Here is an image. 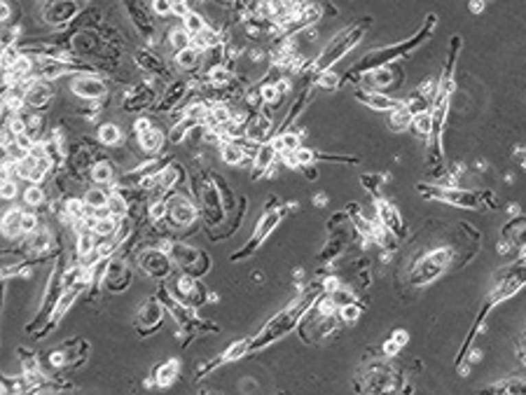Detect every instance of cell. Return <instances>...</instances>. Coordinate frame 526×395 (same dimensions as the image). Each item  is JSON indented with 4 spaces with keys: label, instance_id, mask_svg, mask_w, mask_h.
<instances>
[{
    "label": "cell",
    "instance_id": "cell-1",
    "mask_svg": "<svg viewBox=\"0 0 526 395\" xmlns=\"http://www.w3.org/2000/svg\"><path fill=\"white\" fill-rule=\"evenodd\" d=\"M461 36H454L452 43H449V52H447V61L442 66V75L437 80V91L435 98L431 103V113H433V136L428 138V153H431V164H433V173H444L442 166V133H444V124H447L449 117V108H452V96L456 89V80H454V71H456V61H459V52H461Z\"/></svg>",
    "mask_w": 526,
    "mask_h": 395
},
{
    "label": "cell",
    "instance_id": "cell-2",
    "mask_svg": "<svg viewBox=\"0 0 526 395\" xmlns=\"http://www.w3.org/2000/svg\"><path fill=\"white\" fill-rule=\"evenodd\" d=\"M323 293H325V288H323V278L321 281L309 283L297 297L288 302L279 313H274V318H269L258 335H253V353L262 351L264 346H271L274 341H279L286 335H290L295 328H299V323L304 321L306 313L314 309V304L319 302Z\"/></svg>",
    "mask_w": 526,
    "mask_h": 395
},
{
    "label": "cell",
    "instance_id": "cell-3",
    "mask_svg": "<svg viewBox=\"0 0 526 395\" xmlns=\"http://www.w3.org/2000/svg\"><path fill=\"white\" fill-rule=\"evenodd\" d=\"M435 26H437V14H428V16H426V21H424V26H421L412 38L402 40V43L384 45V47H374V49L365 52V54L361 56V61H356L354 66H351L349 71L342 75V84L356 82V80H361L363 75L369 73V71H374V68L389 66V63H396L398 59H404V56H409L414 49H419L421 45H424L426 40L433 36Z\"/></svg>",
    "mask_w": 526,
    "mask_h": 395
},
{
    "label": "cell",
    "instance_id": "cell-4",
    "mask_svg": "<svg viewBox=\"0 0 526 395\" xmlns=\"http://www.w3.org/2000/svg\"><path fill=\"white\" fill-rule=\"evenodd\" d=\"M369 26H372V19H369V16H365V19H361V21H354V24H349V26L344 28V31H339L337 36H334L330 43L323 47V52H321L319 56H314L311 61H306L304 68L299 73H302L304 78L314 80V78H319L321 73L332 71L334 63L342 61L344 56L349 54V52L354 49L358 43H361Z\"/></svg>",
    "mask_w": 526,
    "mask_h": 395
},
{
    "label": "cell",
    "instance_id": "cell-5",
    "mask_svg": "<svg viewBox=\"0 0 526 395\" xmlns=\"http://www.w3.org/2000/svg\"><path fill=\"white\" fill-rule=\"evenodd\" d=\"M424 199L428 201H440L444 206L464 208V211H487V208H496L494 194L487 190H466L459 185H447V183H421L416 185Z\"/></svg>",
    "mask_w": 526,
    "mask_h": 395
},
{
    "label": "cell",
    "instance_id": "cell-6",
    "mask_svg": "<svg viewBox=\"0 0 526 395\" xmlns=\"http://www.w3.org/2000/svg\"><path fill=\"white\" fill-rule=\"evenodd\" d=\"M456 262V248L454 246H437L431 251L421 253L419 258H414L412 267L407 271V281L414 288H424L435 283L437 278L444 276L447 271L454 269Z\"/></svg>",
    "mask_w": 526,
    "mask_h": 395
},
{
    "label": "cell",
    "instance_id": "cell-7",
    "mask_svg": "<svg viewBox=\"0 0 526 395\" xmlns=\"http://www.w3.org/2000/svg\"><path fill=\"white\" fill-rule=\"evenodd\" d=\"M356 388L361 393H409L414 391L412 383L402 379V374L386 360H374L358 372Z\"/></svg>",
    "mask_w": 526,
    "mask_h": 395
},
{
    "label": "cell",
    "instance_id": "cell-8",
    "mask_svg": "<svg viewBox=\"0 0 526 395\" xmlns=\"http://www.w3.org/2000/svg\"><path fill=\"white\" fill-rule=\"evenodd\" d=\"M192 185H194V199H196V204H199V213H201V220H204L206 229L225 225V220H227L229 213H227V208H225L220 190H218L211 171H204V168H201V171L192 178Z\"/></svg>",
    "mask_w": 526,
    "mask_h": 395
},
{
    "label": "cell",
    "instance_id": "cell-9",
    "mask_svg": "<svg viewBox=\"0 0 526 395\" xmlns=\"http://www.w3.org/2000/svg\"><path fill=\"white\" fill-rule=\"evenodd\" d=\"M161 248L171 255V260L176 262V269L181 271V274L204 278L213 267L211 255L196 246H190V243H185V241L166 239V241H161Z\"/></svg>",
    "mask_w": 526,
    "mask_h": 395
},
{
    "label": "cell",
    "instance_id": "cell-10",
    "mask_svg": "<svg viewBox=\"0 0 526 395\" xmlns=\"http://www.w3.org/2000/svg\"><path fill=\"white\" fill-rule=\"evenodd\" d=\"M286 211H288V208L283 206V204H279V199H276V196H271L269 206L264 208V213L260 216L255 229H253L251 239H248V243H246L244 248H239L236 253H232V258H229V260H232V262H241V260L253 258V255L260 251V246H262V243L271 236V232H274L281 225V220L286 218Z\"/></svg>",
    "mask_w": 526,
    "mask_h": 395
},
{
    "label": "cell",
    "instance_id": "cell-11",
    "mask_svg": "<svg viewBox=\"0 0 526 395\" xmlns=\"http://www.w3.org/2000/svg\"><path fill=\"white\" fill-rule=\"evenodd\" d=\"M63 271H66V262H63L61 258H56V262H54V267H52V271L47 276V283H45V293H43V302H40V309L36 313V318L26 325V332H36V330H40L45 323L49 321L52 311L56 309L59 300L63 297V293H66Z\"/></svg>",
    "mask_w": 526,
    "mask_h": 395
},
{
    "label": "cell",
    "instance_id": "cell-12",
    "mask_svg": "<svg viewBox=\"0 0 526 395\" xmlns=\"http://www.w3.org/2000/svg\"><path fill=\"white\" fill-rule=\"evenodd\" d=\"M138 269L146 276L155 278V281H169L176 271V262L171 260V255L164 251L161 246H148L136 255Z\"/></svg>",
    "mask_w": 526,
    "mask_h": 395
},
{
    "label": "cell",
    "instance_id": "cell-13",
    "mask_svg": "<svg viewBox=\"0 0 526 395\" xmlns=\"http://www.w3.org/2000/svg\"><path fill=\"white\" fill-rule=\"evenodd\" d=\"M82 12V0H43L40 3V19L52 28L73 26Z\"/></svg>",
    "mask_w": 526,
    "mask_h": 395
},
{
    "label": "cell",
    "instance_id": "cell-14",
    "mask_svg": "<svg viewBox=\"0 0 526 395\" xmlns=\"http://www.w3.org/2000/svg\"><path fill=\"white\" fill-rule=\"evenodd\" d=\"M166 204H169V223L178 229L192 227V225H196V220L201 218L196 199L185 194V192H178V190L169 192V194H166Z\"/></svg>",
    "mask_w": 526,
    "mask_h": 395
},
{
    "label": "cell",
    "instance_id": "cell-15",
    "mask_svg": "<svg viewBox=\"0 0 526 395\" xmlns=\"http://www.w3.org/2000/svg\"><path fill=\"white\" fill-rule=\"evenodd\" d=\"M169 288L183 304L192 306V309H201L208 302V297H211V293H208V288L201 283V278L190 276V274L176 276V281L169 283Z\"/></svg>",
    "mask_w": 526,
    "mask_h": 395
},
{
    "label": "cell",
    "instance_id": "cell-16",
    "mask_svg": "<svg viewBox=\"0 0 526 395\" xmlns=\"http://www.w3.org/2000/svg\"><path fill=\"white\" fill-rule=\"evenodd\" d=\"M164 316H166V309H164V304H161V300L157 295H150L136 311L134 328H136L138 337H150L152 332H157L161 328V323H164Z\"/></svg>",
    "mask_w": 526,
    "mask_h": 395
},
{
    "label": "cell",
    "instance_id": "cell-17",
    "mask_svg": "<svg viewBox=\"0 0 526 395\" xmlns=\"http://www.w3.org/2000/svg\"><path fill=\"white\" fill-rule=\"evenodd\" d=\"M354 96L356 101H361L363 106H367L369 110H374V113H393V110L404 108V98L384 94V91L379 89H367V87H356Z\"/></svg>",
    "mask_w": 526,
    "mask_h": 395
},
{
    "label": "cell",
    "instance_id": "cell-18",
    "mask_svg": "<svg viewBox=\"0 0 526 395\" xmlns=\"http://www.w3.org/2000/svg\"><path fill=\"white\" fill-rule=\"evenodd\" d=\"M374 213H377L379 223L389 232H393L398 239H404V236H407V225H404L402 213L396 201L386 199V196H377V199H374Z\"/></svg>",
    "mask_w": 526,
    "mask_h": 395
},
{
    "label": "cell",
    "instance_id": "cell-19",
    "mask_svg": "<svg viewBox=\"0 0 526 395\" xmlns=\"http://www.w3.org/2000/svg\"><path fill=\"white\" fill-rule=\"evenodd\" d=\"M131 281H134V269L131 264L126 262L124 258H111V264H108V271H106V281H103V288L113 295H119L124 290H129Z\"/></svg>",
    "mask_w": 526,
    "mask_h": 395
},
{
    "label": "cell",
    "instance_id": "cell-20",
    "mask_svg": "<svg viewBox=\"0 0 526 395\" xmlns=\"http://www.w3.org/2000/svg\"><path fill=\"white\" fill-rule=\"evenodd\" d=\"M71 91L78 98H84V101H106L108 84L101 75L82 73L71 80Z\"/></svg>",
    "mask_w": 526,
    "mask_h": 395
},
{
    "label": "cell",
    "instance_id": "cell-21",
    "mask_svg": "<svg viewBox=\"0 0 526 395\" xmlns=\"http://www.w3.org/2000/svg\"><path fill=\"white\" fill-rule=\"evenodd\" d=\"M87 288H89V286H87V283H80V286L66 288V293H63V297L59 300V304H56V309L52 311L49 321L45 323L40 330H36V332H33V335H36V339H43V337H47V335L52 332V330H54L56 325H59V323L63 321V316H66V313L73 309V304H75V302H78V297L84 293Z\"/></svg>",
    "mask_w": 526,
    "mask_h": 395
},
{
    "label": "cell",
    "instance_id": "cell-22",
    "mask_svg": "<svg viewBox=\"0 0 526 395\" xmlns=\"http://www.w3.org/2000/svg\"><path fill=\"white\" fill-rule=\"evenodd\" d=\"M24 87V98H26V108L31 110H47L52 98H54V89L47 80H36V78H28L24 82H19Z\"/></svg>",
    "mask_w": 526,
    "mask_h": 395
},
{
    "label": "cell",
    "instance_id": "cell-23",
    "mask_svg": "<svg viewBox=\"0 0 526 395\" xmlns=\"http://www.w3.org/2000/svg\"><path fill=\"white\" fill-rule=\"evenodd\" d=\"M124 3V10L126 14H129L131 24L136 26V31L141 33L143 38L150 40L152 43L155 38V24H152V8L150 5H146L143 0H122Z\"/></svg>",
    "mask_w": 526,
    "mask_h": 395
},
{
    "label": "cell",
    "instance_id": "cell-24",
    "mask_svg": "<svg viewBox=\"0 0 526 395\" xmlns=\"http://www.w3.org/2000/svg\"><path fill=\"white\" fill-rule=\"evenodd\" d=\"M276 161H279V150L274 148V143L267 141V143L260 145L258 155L253 157V171H251L253 180H260V178L274 176Z\"/></svg>",
    "mask_w": 526,
    "mask_h": 395
},
{
    "label": "cell",
    "instance_id": "cell-25",
    "mask_svg": "<svg viewBox=\"0 0 526 395\" xmlns=\"http://www.w3.org/2000/svg\"><path fill=\"white\" fill-rule=\"evenodd\" d=\"M361 80H365L367 89H391L393 84H398L402 80V71L396 66V63H389V66H381V68H374V71H369L363 75Z\"/></svg>",
    "mask_w": 526,
    "mask_h": 395
},
{
    "label": "cell",
    "instance_id": "cell-26",
    "mask_svg": "<svg viewBox=\"0 0 526 395\" xmlns=\"http://www.w3.org/2000/svg\"><path fill=\"white\" fill-rule=\"evenodd\" d=\"M187 91H192V82H190V80H173V82L164 89V94H161L159 101L152 106V110L155 113H169V110H173L185 96H187Z\"/></svg>",
    "mask_w": 526,
    "mask_h": 395
},
{
    "label": "cell",
    "instance_id": "cell-27",
    "mask_svg": "<svg viewBox=\"0 0 526 395\" xmlns=\"http://www.w3.org/2000/svg\"><path fill=\"white\" fill-rule=\"evenodd\" d=\"M155 101V91H152V84L150 82H138L131 87L129 91L124 94V101H122V108L126 113H141L152 106Z\"/></svg>",
    "mask_w": 526,
    "mask_h": 395
},
{
    "label": "cell",
    "instance_id": "cell-28",
    "mask_svg": "<svg viewBox=\"0 0 526 395\" xmlns=\"http://www.w3.org/2000/svg\"><path fill=\"white\" fill-rule=\"evenodd\" d=\"M136 141H138V148H141L148 157H159L164 153V145L169 143V136H164V131L152 124V126H148L146 131H138Z\"/></svg>",
    "mask_w": 526,
    "mask_h": 395
},
{
    "label": "cell",
    "instance_id": "cell-29",
    "mask_svg": "<svg viewBox=\"0 0 526 395\" xmlns=\"http://www.w3.org/2000/svg\"><path fill=\"white\" fill-rule=\"evenodd\" d=\"M274 136V122H271V115H264L262 110H258L246 124V138L255 143H267Z\"/></svg>",
    "mask_w": 526,
    "mask_h": 395
},
{
    "label": "cell",
    "instance_id": "cell-30",
    "mask_svg": "<svg viewBox=\"0 0 526 395\" xmlns=\"http://www.w3.org/2000/svg\"><path fill=\"white\" fill-rule=\"evenodd\" d=\"M178 374H181V363L176 358H169L164 363H159L152 372V379L148 381V386H157V388H171L176 383Z\"/></svg>",
    "mask_w": 526,
    "mask_h": 395
},
{
    "label": "cell",
    "instance_id": "cell-31",
    "mask_svg": "<svg viewBox=\"0 0 526 395\" xmlns=\"http://www.w3.org/2000/svg\"><path fill=\"white\" fill-rule=\"evenodd\" d=\"M134 61H136V66L141 68V71H146L150 75H166L169 73L164 59H161L159 54H155L150 47H136L134 49Z\"/></svg>",
    "mask_w": 526,
    "mask_h": 395
},
{
    "label": "cell",
    "instance_id": "cell-32",
    "mask_svg": "<svg viewBox=\"0 0 526 395\" xmlns=\"http://www.w3.org/2000/svg\"><path fill=\"white\" fill-rule=\"evenodd\" d=\"M346 241H349V236H346V232L339 227V229H332V239L325 243V248L319 253V262L321 264H330L334 262V260L339 258V255L344 253L346 248Z\"/></svg>",
    "mask_w": 526,
    "mask_h": 395
},
{
    "label": "cell",
    "instance_id": "cell-33",
    "mask_svg": "<svg viewBox=\"0 0 526 395\" xmlns=\"http://www.w3.org/2000/svg\"><path fill=\"white\" fill-rule=\"evenodd\" d=\"M21 220H24V208H8L3 216V236L8 241H19L24 236L21 229Z\"/></svg>",
    "mask_w": 526,
    "mask_h": 395
},
{
    "label": "cell",
    "instance_id": "cell-34",
    "mask_svg": "<svg viewBox=\"0 0 526 395\" xmlns=\"http://www.w3.org/2000/svg\"><path fill=\"white\" fill-rule=\"evenodd\" d=\"M503 239H507L512 243V246L517 248H526V216H514L510 223L503 227Z\"/></svg>",
    "mask_w": 526,
    "mask_h": 395
},
{
    "label": "cell",
    "instance_id": "cell-35",
    "mask_svg": "<svg viewBox=\"0 0 526 395\" xmlns=\"http://www.w3.org/2000/svg\"><path fill=\"white\" fill-rule=\"evenodd\" d=\"M253 353V337H246V339H236V341H232L225 351L220 353V363L222 365H229V363H236V360H241V358H246V356H251Z\"/></svg>",
    "mask_w": 526,
    "mask_h": 395
},
{
    "label": "cell",
    "instance_id": "cell-36",
    "mask_svg": "<svg viewBox=\"0 0 526 395\" xmlns=\"http://www.w3.org/2000/svg\"><path fill=\"white\" fill-rule=\"evenodd\" d=\"M89 180L94 185H115L117 180V173H115V164L111 159H98L89 171Z\"/></svg>",
    "mask_w": 526,
    "mask_h": 395
},
{
    "label": "cell",
    "instance_id": "cell-37",
    "mask_svg": "<svg viewBox=\"0 0 526 395\" xmlns=\"http://www.w3.org/2000/svg\"><path fill=\"white\" fill-rule=\"evenodd\" d=\"M199 124H204V122H199V120H194V117H187V115H181V120H178L176 124L171 126V131H169V143L171 145L183 143L185 138H187L190 133H192Z\"/></svg>",
    "mask_w": 526,
    "mask_h": 395
},
{
    "label": "cell",
    "instance_id": "cell-38",
    "mask_svg": "<svg viewBox=\"0 0 526 395\" xmlns=\"http://www.w3.org/2000/svg\"><path fill=\"white\" fill-rule=\"evenodd\" d=\"M218 150H220V159L227 166H241L248 159L246 150L241 148V143H236V141H225V143L218 145Z\"/></svg>",
    "mask_w": 526,
    "mask_h": 395
},
{
    "label": "cell",
    "instance_id": "cell-39",
    "mask_svg": "<svg viewBox=\"0 0 526 395\" xmlns=\"http://www.w3.org/2000/svg\"><path fill=\"white\" fill-rule=\"evenodd\" d=\"M122 138L124 133L115 122H106V124H101L96 129V141L101 143L103 148H117V145L122 143Z\"/></svg>",
    "mask_w": 526,
    "mask_h": 395
},
{
    "label": "cell",
    "instance_id": "cell-40",
    "mask_svg": "<svg viewBox=\"0 0 526 395\" xmlns=\"http://www.w3.org/2000/svg\"><path fill=\"white\" fill-rule=\"evenodd\" d=\"M271 143H274V148L279 150V157L288 155V153H293V150H297L299 145H302V133H297V131L274 133V136H271Z\"/></svg>",
    "mask_w": 526,
    "mask_h": 395
},
{
    "label": "cell",
    "instance_id": "cell-41",
    "mask_svg": "<svg viewBox=\"0 0 526 395\" xmlns=\"http://www.w3.org/2000/svg\"><path fill=\"white\" fill-rule=\"evenodd\" d=\"M0 391H3L5 395H16V393H33V383L28 381V376L21 372V376H3V381H0Z\"/></svg>",
    "mask_w": 526,
    "mask_h": 395
},
{
    "label": "cell",
    "instance_id": "cell-42",
    "mask_svg": "<svg viewBox=\"0 0 526 395\" xmlns=\"http://www.w3.org/2000/svg\"><path fill=\"white\" fill-rule=\"evenodd\" d=\"M108 213L115 218H122V220L129 218V213H131V204L126 201V196L117 188H113L111 196H108Z\"/></svg>",
    "mask_w": 526,
    "mask_h": 395
},
{
    "label": "cell",
    "instance_id": "cell-43",
    "mask_svg": "<svg viewBox=\"0 0 526 395\" xmlns=\"http://www.w3.org/2000/svg\"><path fill=\"white\" fill-rule=\"evenodd\" d=\"M108 196H111V192L103 190L101 185H94V188H89L84 192V204L89 206V213L94 211H103V208H108Z\"/></svg>",
    "mask_w": 526,
    "mask_h": 395
},
{
    "label": "cell",
    "instance_id": "cell-44",
    "mask_svg": "<svg viewBox=\"0 0 526 395\" xmlns=\"http://www.w3.org/2000/svg\"><path fill=\"white\" fill-rule=\"evenodd\" d=\"M124 220L122 218H115V216H103L96 220V227H94V234L98 236V239H111V236H115L119 232V227H122Z\"/></svg>",
    "mask_w": 526,
    "mask_h": 395
},
{
    "label": "cell",
    "instance_id": "cell-45",
    "mask_svg": "<svg viewBox=\"0 0 526 395\" xmlns=\"http://www.w3.org/2000/svg\"><path fill=\"white\" fill-rule=\"evenodd\" d=\"M199 63H201V52L196 47H187L183 52H176V66L183 68V71L194 73L196 68H199Z\"/></svg>",
    "mask_w": 526,
    "mask_h": 395
},
{
    "label": "cell",
    "instance_id": "cell-46",
    "mask_svg": "<svg viewBox=\"0 0 526 395\" xmlns=\"http://www.w3.org/2000/svg\"><path fill=\"white\" fill-rule=\"evenodd\" d=\"M409 341V335L407 330H396V332H391L389 339L384 341V346H381V353H384L386 358H393L400 353V348Z\"/></svg>",
    "mask_w": 526,
    "mask_h": 395
},
{
    "label": "cell",
    "instance_id": "cell-47",
    "mask_svg": "<svg viewBox=\"0 0 526 395\" xmlns=\"http://www.w3.org/2000/svg\"><path fill=\"white\" fill-rule=\"evenodd\" d=\"M412 133H416L419 138H428L433 136V113L424 110V113H416L412 120Z\"/></svg>",
    "mask_w": 526,
    "mask_h": 395
},
{
    "label": "cell",
    "instance_id": "cell-48",
    "mask_svg": "<svg viewBox=\"0 0 526 395\" xmlns=\"http://www.w3.org/2000/svg\"><path fill=\"white\" fill-rule=\"evenodd\" d=\"M412 120H414V115L409 113L407 108H400V110H393V113H389V124L396 133L412 129Z\"/></svg>",
    "mask_w": 526,
    "mask_h": 395
},
{
    "label": "cell",
    "instance_id": "cell-49",
    "mask_svg": "<svg viewBox=\"0 0 526 395\" xmlns=\"http://www.w3.org/2000/svg\"><path fill=\"white\" fill-rule=\"evenodd\" d=\"M211 176H213V180H216L218 190H220V196H222V201H225V208H227V213H232L239 201L234 199V192H232V188H229L227 178L220 176V173H216V171H211Z\"/></svg>",
    "mask_w": 526,
    "mask_h": 395
},
{
    "label": "cell",
    "instance_id": "cell-50",
    "mask_svg": "<svg viewBox=\"0 0 526 395\" xmlns=\"http://www.w3.org/2000/svg\"><path fill=\"white\" fill-rule=\"evenodd\" d=\"M487 393H526V381L517 379V376H512V379H503L499 383H491L487 388Z\"/></svg>",
    "mask_w": 526,
    "mask_h": 395
},
{
    "label": "cell",
    "instance_id": "cell-51",
    "mask_svg": "<svg viewBox=\"0 0 526 395\" xmlns=\"http://www.w3.org/2000/svg\"><path fill=\"white\" fill-rule=\"evenodd\" d=\"M24 204L31 206V208H38V206L47 204V194H45L43 185L28 183V188L24 190Z\"/></svg>",
    "mask_w": 526,
    "mask_h": 395
},
{
    "label": "cell",
    "instance_id": "cell-52",
    "mask_svg": "<svg viewBox=\"0 0 526 395\" xmlns=\"http://www.w3.org/2000/svg\"><path fill=\"white\" fill-rule=\"evenodd\" d=\"M169 47L173 52H183V49L192 47V36H190L183 26L173 28V31H169Z\"/></svg>",
    "mask_w": 526,
    "mask_h": 395
},
{
    "label": "cell",
    "instance_id": "cell-53",
    "mask_svg": "<svg viewBox=\"0 0 526 395\" xmlns=\"http://www.w3.org/2000/svg\"><path fill=\"white\" fill-rule=\"evenodd\" d=\"M354 271H356V278H358V286L369 288V283H372V262H369L367 258L356 260Z\"/></svg>",
    "mask_w": 526,
    "mask_h": 395
},
{
    "label": "cell",
    "instance_id": "cell-54",
    "mask_svg": "<svg viewBox=\"0 0 526 395\" xmlns=\"http://www.w3.org/2000/svg\"><path fill=\"white\" fill-rule=\"evenodd\" d=\"M181 21H183V28L190 33V36H196V33H201L206 28V19L201 14L192 12V10H190V12L185 14Z\"/></svg>",
    "mask_w": 526,
    "mask_h": 395
},
{
    "label": "cell",
    "instance_id": "cell-55",
    "mask_svg": "<svg viewBox=\"0 0 526 395\" xmlns=\"http://www.w3.org/2000/svg\"><path fill=\"white\" fill-rule=\"evenodd\" d=\"M5 201H14L19 196V180L16 178H3V188H0Z\"/></svg>",
    "mask_w": 526,
    "mask_h": 395
},
{
    "label": "cell",
    "instance_id": "cell-56",
    "mask_svg": "<svg viewBox=\"0 0 526 395\" xmlns=\"http://www.w3.org/2000/svg\"><path fill=\"white\" fill-rule=\"evenodd\" d=\"M381 178H384V176H377V173H367V176H361V183L365 185V190L374 196V199L381 196Z\"/></svg>",
    "mask_w": 526,
    "mask_h": 395
},
{
    "label": "cell",
    "instance_id": "cell-57",
    "mask_svg": "<svg viewBox=\"0 0 526 395\" xmlns=\"http://www.w3.org/2000/svg\"><path fill=\"white\" fill-rule=\"evenodd\" d=\"M363 309L358 306V302H351V304H344L339 306V316H342L344 323H358V318H361Z\"/></svg>",
    "mask_w": 526,
    "mask_h": 395
},
{
    "label": "cell",
    "instance_id": "cell-58",
    "mask_svg": "<svg viewBox=\"0 0 526 395\" xmlns=\"http://www.w3.org/2000/svg\"><path fill=\"white\" fill-rule=\"evenodd\" d=\"M152 12L155 16H159V19H164V16H171L173 14V3L171 0H152Z\"/></svg>",
    "mask_w": 526,
    "mask_h": 395
},
{
    "label": "cell",
    "instance_id": "cell-59",
    "mask_svg": "<svg viewBox=\"0 0 526 395\" xmlns=\"http://www.w3.org/2000/svg\"><path fill=\"white\" fill-rule=\"evenodd\" d=\"M190 12V0H181V3H173V16L183 19L185 14Z\"/></svg>",
    "mask_w": 526,
    "mask_h": 395
},
{
    "label": "cell",
    "instance_id": "cell-60",
    "mask_svg": "<svg viewBox=\"0 0 526 395\" xmlns=\"http://www.w3.org/2000/svg\"><path fill=\"white\" fill-rule=\"evenodd\" d=\"M0 16H3V24H10V21H12V8H10V0H3V3H0Z\"/></svg>",
    "mask_w": 526,
    "mask_h": 395
},
{
    "label": "cell",
    "instance_id": "cell-61",
    "mask_svg": "<svg viewBox=\"0 0 526 395\" xmlns=\"http://www.w3.org/2000/svg\"><path fill=\"white\" fill-rule=\"evenodd\" d=\"M484 10V0H470V12L479 14Z\"/></svg>",
    "mask_w": 526,
    "mask_h": 395
},
{
    "label": "cell",
    "instance_id": "cell-62",
    "mask_svg": "<svg viewBox=\"0 0 526 395\" xmlns=\"http://www.w3.org/2000/svg\"><path fill=\"white\" fill-rule=\"evenodd\" d=\"M325 204H328V194H316V196H314V206L323 208Z\"/></svg>",
    "mask_w": 526,
    "mask_h": 395
},
{
    "label": "cell",
    "instance_id": "cell-63",
    "mask_svg": "<svg viewBox=\"0 0 526 395\" xmlns=\"http://www.w3.org/2000/svg\"><path fill=\"white\" fill-rule=\"evenodd\" d=\"M514 157H517V159L522 161V168L526 171V150H524V148H517V153H514Z\"/></svg>",
    "mask_w": 526,
    "mask_h": 395
},
{
    "label": "cell",
    "instance_id": "cell-64",
    "mask_svg": "<svg viewBox=\"0 0 526 395\" xmlns=\"http://www.w3.org/2000/svg\"><path fill=\"white\" fill-rule=\"evenodd\" d=\"M190 3H192V0H190Z\"/></svg>",
    "mask_w": 526,
    "mask_h": 395
}]
</instances>
